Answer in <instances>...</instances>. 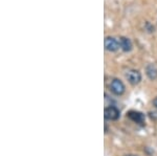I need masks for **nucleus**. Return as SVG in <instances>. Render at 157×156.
<instances>
[{"label":"nucleus","mask_w":157,"mask_h":156,"mask_svg":"<svg viewBox=\"0 0 157 156\" xmlns=\"http://www.w3.org/2000/svg\"><path fill=\"white\" fill-rule=\"evenodd\" d=\"M146 29H148V31L150 32H152L155 31V29H154V26H153V25H151L150 23H149V22H147V23H146Z\"/></svg>","instance_id":"8"},{"label":"nucleus","mask_w":157,"mask_h":156,"mask_svg":"<svg viewBox=\"0 0 157 156\" xmlns=\"http://www.w3.org/2000/svg\"><path fill=\"white\" fill-rule=\"evenodd\" d=\"M104 116H105L106 120H115L120 117V111L118 109L114 106H110L107 107L104 111Z\"/></svg>","instance_id":"4"},{"label":"nucleus","mask_w":157,"mask_h":156,"mask_svg":"<svg viewBox=\"0 0 157 156\" xmlns=\"http://www.w3.org/2000/svg\"><path fill=\"white\" fill-rule=\"evenodd\" d=\"M104 44H105V48L108 50V51H116L118 48H120V41L117 39H115L114 37L108 36L105 38V41H104Z\"/></svg>","instance_id":"2"},{"label":"nucleus","mask_w":157,"mask_h":156,"mask_svg":"<svg viewBox=\"0 0 157 156\" xmlns=\"http://www.w3.org/2000/svg\"><path fill=\"white\" fill-rule=\"evenodd\" d=\"M127 116L132 120V122L136 123V124H138V125L145 124V120H146L145 115L139 111H133V110L132 111H129L127 113Z\"/></svg>","instance_id":"5"},{"label":"nucleus","mask_w":157,"mask_h":156,"mask_svg":"<svg viewBox=\"0 0 157 156\" xmlns=\"http://www.w3.org/2000/svg\"><path fill=\"white\" fill-rule=\"evenodd\" d=\"M125 77L126 79L128 80L129 83L132 85H136L138 84L139 82L141 81V74L138 70L136 69H129L126 71L125 74Z\"/></svg>","instance_id":"1"},{"label":"nucleus","mask_w":157,"mask_h":156,"mask_svg":"<svg viewBox=\"0 0 157 156\" xmlns=\"http://www.w3.org/2000/svg\"><path fill=\"white\" fill-rule=\"evenodd\" d=\"M129 156H134V155H129Z\"/></svg>","instance_id":"10"},{"label":"nucleus","mask_w":157,"mask_h":156,"mask_svg":"<svg viewBox=\"0 0 157 156\" xmlns=\"http://www.w3.org/2000/svg\"><path fill=\"white\" fill-rule=\"evenodd\" d=\"M146 74L151 81H155L157 80V67L154 64H148L146 67Z\"/></svg>","instance_id":"7"},{"label":"nucleus","mask_w":157,"mask_h":156,"mask_svg":"<svg viewBox=\"0 0 157 156\" xmlns=\"http://www.w3.org/2000/svg\"><path fill=\"white\" fill-rule=\"evenodd\" d=\"M118 41H120V46H121V48L123 51L128 52V51H131V50H132L133 45H132V42H131V40L129 39V38L121 37Z\"/></svg>","instance_id":"6"},{"label":"nucleus","mask_w":157,"mask_h":156,"mask_svg":"<svg viewBox=\"0 0 157 156\" xmlns=\"http://www.w3.org/2000/svg\"><path fill=\"white\" fill-rule=\"evenodd\" d=\"M153 105L157 108V97H155V99L153 100Z\"/></svg>","instance_id":"9"},{"label":"nucleus","mask_w":157,"mask_h":156,"mask_svg":"<svg viewBox=\"0 0 157 156\" xmlns=\"http://www.w3.org/2000/svg\"><path fill=\"white\" fill-rule=\"evenodd\" d=\"M110 90L116 95H121L125 92V85L118 79H113L110 83Z\"/></svg>","instance_id":"3"}]
</instances>
